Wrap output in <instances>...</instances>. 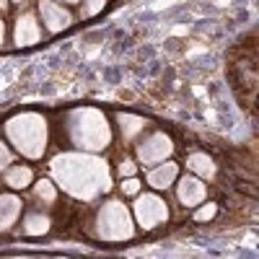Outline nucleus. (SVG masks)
<instances>
[{
  "label": "nucleus",
  "instance_id": "nucleus-4",
  "mask_svg": "<svg viewBox=\"0 0 259 259\" xmlns=\"http://www.w3.org/2000/svg\"><path fill=\"white\" fill-rule=\"evenodd\" d=\"M135 218L143 231H150L168 221V207L158 194H140L135 200Z\"/></svg>",
  "mask_w": 259,
  "mask_h": 259
},
{
  "label": "nucleus",
  "instance_id": "nucleus-24",
  "mask_svg": "<svg viewBox=\"0 0 259 259\" xmlns=\"http://www.w3.org/2000/svg\"><path fill=\"white\" fill-rule=\"evenodd\" d=\"M13 3H24V0H13Z\"/></svg>",
  "mask_w": 259,
  "mask_h": 259
},
{
  "label": "nucleus",
  "instance_id": "nucleus-6",
  "mask_svg": "<svg viewBox=\"0 0 259 259\" xmlns=\"http://www.w3.org/2000/svg\"><path fill=\"white\" fill-rule=\"evenodd\" d=\"M39 13H41V21L47 24V29H50L52 34L65 31V29L73 24L70 11L62 8V6H57L55 0H39Z\"/></svg>",
  "mask_w": 259,
  "mask_h": 259
},
{
  "label": "nucleus",
  "instance_id": "nucleus-12",
  "mask_svg": "<svg viewBox=\"0 0 259 259\" xmlns=\"http://www.w3.org/2000/svg\"><path fill=\"white\" fill-rule=\"evenodd\" d=\"M34 182V171H31V166H8L6 168V174H3V184L8 187V189H26L29 184Z\"/></svg>",
  "mask_w": 259,
  "mask_h": 259
},
{
  "label": "nucleus",
  "instance_id": "nucleus-20",
  "mask_svg": "<svg viewBox=\"0 0 259 259\" xmlns=\"http://www.w3.org/2000/svg\"><path fill=\"white\" fill-rule=\"evenodd\" d=\"M138 171V163L135 161H124V163H119V177H133Z\"/></svg>",
  "mask_w": 259,
  "mask_h": 259
},
{
  "label": "nucleus",
  "instance_id": "nucleus-1",
  "mask_svg": "<svg viewBox=\"0 0 259 259\" xmlns=\"http://www.w3.org/2000/svg\"><path fill=\"white\" fill-rule=\"evenodd\" d=\"M47 119L41 114L34 112H24V114H16L6 122V135L11 140V145L18 150L24 158H41L47 148Z\"/></svg>",
  "mask_w": 259,
  "mask_h": 259
},
{
  "label": "nucleus",
  "instance_id": "nucleus-13",
  "mask_svg": "<svg viewBox=\"0 0 259 259\" xmlns=\"http://www.w3.org/2000/svg\"><path fill=\"white\" fill-rule=\"evenodd\" d=\"M50 231H52V221L45 212H29L24 218V233L26 236H45Z\"/></svg>",
  "mask_w": 259,
  "mask_h": 259
},
{
  "label": "nucleus",
  "instance_id": "nucleus-17",
  "mask_svg": "<svg viewBox=\"0 0 259 259\" xmlns=\"http://www.w3.org/2000/svg\"><path fill=\"white\" fill-rule=\"evenodd\" d=\"M215 212H218V205H215V202H207L205 207H200L197 212H194V221H197V223H207L210 218H215Z\"/></svg>",
  "mask_w": 259,
  "mask_h": 259
},
{
  "label": "nucleus",
  "instance_id": "nucleus-18",
  "mask_svg": "<svg viewBox=\"0 0 259 259\" xmlns=\"http://www.w3.org/2000/svg\"><path fill=\"white\" fill-rule=\"evenodd\" d=\"M140 187H143V182H138L135 177H127V179L119 184V189H122L124 194H140Z\"/></svg>",
  "mask_w": 259,
  "mask_h": 259
},
{
  "label": "nucleus",
  "instance_id": "nucleus-7",
  "mask_svg": "<svg viewBox=\"0 0 259 259\" xmlns=\"http://www.w3.org/2000/svg\"><path fill=\"white\" fill-rule=\"evenodd\" d=\"M41 39V29L36 24V16L34 13H21L16 18V26H13V45L16 47H31Z\"/></svg>",
  "mask_w": 259,
  "mask_h": 259
},
{
  "label": "nucleus",
  "instance_id": "nucleus-22",
  "mask_svg": "<svg viewBox=\"0 0 259 259\" xmlns=\"http://www.w3.org/2000/svg\"><path fill=\"white\" fill-rule=\"evenodd\" d=\"M0 8H3V11H6V8H8V0H0Z\"/></svg>",
  "mask_w": 259,
  "mask_h": 259
},
{
  "label": "nucleus",
  "instance_id": "nucleus-11",
  "mask_svg": "<svg viewBox=\"0 0 259 259\" xmlns=\"http://www.w3.org/2000/svg\"><path fill=\"white\" fill-rule=\"evenodd\" d=\"M187 168L192 171L194 177H200V179H215V174H218L215 161L207 153H202V150H197V153H192L187 158Z\"/></svg>",
  "mask_w": 259,
  "mask_h": 259
},
{
  "label": "nucleus",
  "instance_id": "nucleus-16",
  "mask_svg": "<svg viewBox=\"0 0 259 259\" xmlns=\"http://www.w3.org/2000/svg\"><path fill=\"white\" fill-rule=\"evenodd\" d=\"M104 8H106V0H83L80 18H91V16H99Z\"/></svg>",
  "mask_w": 259,
  "mask_h": 259
},
{
  "label": "nucleus",
  "instance_id": "nucleus-8",
  "mask_svg": "<svg viewBox=\"0 0 259 259\" xmlns=\"http://www.w3.org/2000/svg\"><path fill=\"white\" fill-rule=\"evenodd\" d=\"M177 197L184 207H194V205H202L205 200V184L200 177H194V174H187L182 177L179 187H177Z\"/></svg>",
  "mask_w": 259,
  "mask_h": 259
},
{
  "label": "nucleus",
  "instance_id": "nucleus-10",
  "mask_svg": "<svg viewBox=\"0 0 259 259\" xmlns=\"http://www.w3.org/2000/svg\"><path fill=\"white\" fill-rule=\"evenodd\" d=\"M177 174H179V166L174 161H168V163H161L158 168H150V174H148V184L153 187V189H168L171 184L177 182Z\"/></svg>",
  "mask_w": 259,
  "mask_h": 259
},
{
  "label": "nucleus",
  "instance_id": "nucleus-5",
  "mask_svg": "<svg viewBox=\"0 0 259 259\" xmlns=\"http://www.w3.org/2000/svg\"><path fill=\"white\" fill-rule=\"evenodd\" d=\"M171 153H174V143L166 133H153L148 140H143L138 145V161L143 166H153V163H161L166 161Z\"/></svg>",
  "mask_w": 259,
  "mask_h": 259
},
{
  "label": "nucleus",
  "instance_id": "nucleus-3",
  "mask_svg": "<svg viewBox=\"0 0 259 259\" xmlns=\"http://www.w3.org/2000/svg\"><path fill=\"white\" fill-rule=\"evenodd\" d=\"M133 221H130V212L124 205L109 200L96 215V236L104 241H124L133 239Z\"/></svg>",
  "mask_w": 259,
  "mask_h": 259
},
{
  "label": "nucleus",
  "instance_id": "nucleus-21",
  "mask_svg": "<svg viewBox=\"0 0 259 259\" xmlns=\"http://www.w3.org/2000/svg\"><path fill=\"white\" fill-rule=\"evenodd\" d=\"M3 34H6V26H3V21H0V45H3Z\"/></svg>",
  "mask_w": 259,
  "mask_h": 259
},
{
  "label": "nucleus",
  "instance_id": "nucleus-23",
  "mask_svg": "<svg viewBox=\"0 0 259 259\" xmlns=\"http://www.w3.org/2000/svg\"><path fill=\"white\" fill-rule=\"evenodd\" d=\"M62 3H78V0H62Z\"/></svg>",
  "mask_w": 259,
  "mask_h": 259
},
{
  "label": "nucleus",
  "instance_id": "nucleus-2",
  "mask_svg": "<svg viewBox=\"0 0 259 259\" xmlns=\"http://www.w3.org/2000/svg\"><path fill=\"white\" fill-rule=\"evenodd\" d=\"M68 127V138L75 148L80 150H104L112 140L109 124H106L104 114L96 109H75L65 119Z\"/></svg>",
  "mask_w": 259,
  "mask_h": 259
},
{
  "label": "nucleus",
  "instance_id": "nucleus-14",
  "mask_svg": "<svg viewBox=\"0 0 259 259\" xmlns=\"http://www.w3.org/2000/svg\"><path fill=\"white\" fill-rule=\"evenodd\" d=\"M34 197H36L41 205H55V202H57V187H55V182L39 179L36 187H34Z\"/></svg>",
  "mask_w": 259,
  "mask_h": 259
},
{
  "label": "nucleus",
  "instance_id": "nucleus-9",
  "mask_svg": "<svg viewBox=\"0 0 259 259\" xmlns=\"http://www.w3.org/2000/svg\"><path fill=\"white\" fill-rule=\"evenodd\" d=\"M21 207H24V202H21L16 194H0V233L3 231H11L13 223L18 221L21 215Z\"/></svg>",
  "mask_w": 259,
  "mask_h": 259
},
{
  "label": "nucleus",
  "instance_id": "nucleus-19",
  "mask_svg": "<svg viewBox=\"0 0 259 259\" xmlns=\"http://www.w3.org/2000/svg\"><path fill=\"white\" fill-rule=\"evenodd\" d=\"M11 161H13V153H11V148L0 140V171H6L8 166H11Z\"/></svg>",
  "mask_w": 259,
  "mask_h": 259
},
{
  "label": "nucleus",
  "instance_id": "nucleus-15",
  "mask_svg": "<svg viewBox=\"0 0 259 259\" xmlns=\"http://www.w3.org/2000/svg\"><path fill=\"white\" fill-rule=\"evenodd\" d=\"M143 119L140 117H133V114H119V133L124 140H133L140 130H143Z\"/></svg>",
  "mask_w": 259,
  "mask_h": 259
}]
</instances>
